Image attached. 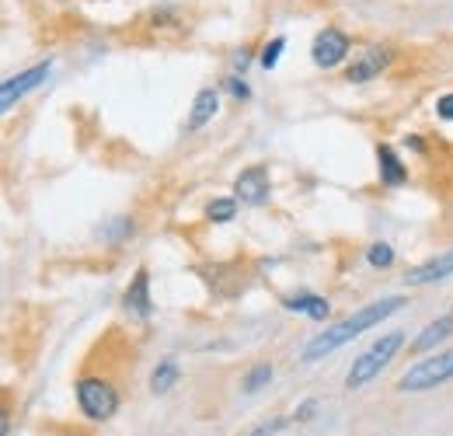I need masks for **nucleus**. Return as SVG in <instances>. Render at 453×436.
<instances>
[{"mask_svg": "<svg viewBox=\"0 0 453 436\" xmlns=\"http://www.w3.org/2000/svg\"><path fill=\"white\" fill-rule=\"evenodd\" d=\"M404 304H408V297H380V300H373V304L359 308L356 315L342 318L339 325H325V331H318V335L303 346V353H300V356H303L307 363L325 360L328 353H335V349H342L345 342L359 339L363 331H370L373 325H384V322H388L391 315H397Z\"/></svg>", "mask_w": 453, "mask_h": 436, "instance_id": "f257e3e1", "label": "nucleus"}, {"mask_svg": "<svg viewBox=\"0 0 453 436\" xmlns=\"http://www.w3.org/2000/svg\"><path fill=\"white\" fill-rule=\"evenodd\" d=\"M401 346H404V331H388L380 342H373L366 353H359L352 360V367L345 374V387L356 391V387H366L370 381H377L388 370V363L401 353Z\"/></svg>", "mask_w": 453, "mask_h": 436, "instance_id": "f03ea898", "label": "nucleus"}, {"mask_svg": "<svg viewBox=\"0 0 453 436\" xmlns=\"http://www.w3.org/2000/svg\"><path fill=\"white\" fill-rule=\"evenodd\" d=\"M77 405H81V412L88 419L105 423V419H112L115 412H119L122 398L112 387V381H105V378H81L77 381Z\"/></svg>", "mask_w": 453, "mask_h": 436, "instance_id": "7ed1b4c3", "label": "nucleus"}, {"mask_svg": "<svg viewBox=\"0 0 453 436\" xmlns=\"http://www.w3.org/2000/svg\"><path fill=\"white\" fill-rule=\"evenodd\" d=\"M447 381H453V349H443V353L426 356L415 367H408L397 381V391H429V387H440Z\"/></svg>", "mask_w": 453, "mask_h": 436, "instance_id": "20e7f679", "label": "nucleus"}, {"mask_svg": "<svg viewBox=\"0 0 453 436\" xmlns=\"http://www.w3.org/2000/svg\"><path fill=\"white\" fill-rule=\"evenodd\" d=\"M352 53V39L335 28V25H328V28H321L318 35H314V46H311V56H314V63L321 66V70H335L342 66L345 59Z\"/></svg>", "mask_w": 453, "mask_h": 436, "instance_id": "39448f33", "label": "nucleus"}, {"mask_svg": "<svg viewBox=\"0 0 453 436\" xmlns=\"http://www.w3.org/2000/svg\"><path fill=\"white\" fill-rule=\"evenodd\" d=\"M50 70H53V63L46 59V63H35L32 70H25V74H18V77H11V81H4V88H0V109L11 112L28 91H35L46 77H50Z\"/></svg>", "mask_w": 453, "mask_h": 436, "instance_id": "423d86ee", "label": "nucleus"}, {"mask_svg": "<svg viewBox=\"0 0 453 436\" xmlns=\"http://www.w3.org/2000/svg\"><path fill=\"white\" fill-rule=\"evenodd\" d=\"M391 59H395V50H391V46H370L359 59H352V63L345 66V81H349V84H366V81L380 77V74L391 66Z\"/></svg>", "mask_w": 453, "mask_h": 436, "instance_id": "0eeeda50", "label": "nucleus"}, {"mask_svg": "<svg viewBox=\"0 0 453 436\" xmlns=\"http://www.w3.org/2000/svg\"><path fill=\"white\" fill-rule=\"evenodd\" d=\"M234 199H241L244 206H262L269 199V167L265 164L244 167L234 182Z\"/></svg>", "mask_w": 453, "mask_h": 436, "instance_id": "6e6552de", "label": "nucleus"}, {"mask_svg": "<svg viewBox=\"0 0 453 436\" xmlns=\"http://www.w3.org/2000/svg\"><path fill=\"white\" fill-rule=\"evenodd\" d=\"M122 308L129 311V318H136V322H150V315H154V300H150V273H147V269H136L133 283L126 286Z\"/></svg>", "mask_w": 453, "mask_h": 436, "instance_id": "1a4fd4ad", "label": "nucleus"}, {"mask_svg": "<svg viewBox=\"0 0 453 436\" xmlns=\"http://www.w3.org/2000/svg\"><path fill=\"white\" fill-rule=\"evenodd\" d=\"M450 276H453V248H447L443 255H436V259H429V262L408 269V273H404V283H408V286H429V283H440V279H450Z\"/></svg>", "mask_w": 453, "mask_h": 436, "instance_id": "9d476101", "label": "nucleus"}, {"mask_svg": "<svg viewBox=\"0 0 453 436\" xmlns=\"http://www.w3.org/2000/svg\"><path fill=\"white\" fill-rule=\"evenodd\" d=\"M377 171H380V185L388 189H401L408 182V167L391 144H377Z\"/></svg>", "mask_w": 453, "mask_h": 436, "instance_id": "9b49d317", "label": "nucleus"}, {"mask_svg": "<svg viewBox=\"0 0 453 436\" xmlns=\"http://www.w3.org/2000/svg\"><path fill=\"white\" fill-rule=\"evenodd\" d=\"M217 112H220V95H217L213 88H203V91L196 95V102H192V112H188L185 129H188V133L203 129L206 122H213V115H217Z\"/></svg>", "mask_w": 453, "mask_h": 436, "instance_id": "f8f14e48", "label": "nucleus"}, {"mask_svg": "<svg viewBox=\"0 0 453 436\" xmlns=\"http://www.w3.org/2000/svg\"><path fill=\"white\" fill-rule=\"evenodd\" d=\"M283 308L286 311H300V315H311L314 322H325L328 318V300L325 297H318V293H311V290H300V293H289L283 297Z\"/></svg>", "mask_w": 453, "mask_h": 436, "instance_id": "ddd939ff", "label": "nucleus"}, {"mask_svg": "<svg viewBox=\"0 0 453 436\" xmlns=\"http://www.w3.org/2000/svg\"><path fill=\"white\" fill-rule=\"evenodd\" d=\"M447 335H453V315L440 318V322H429V325L422 328V335L411 342V353H429V349H436Z\"/></svg>", "mask_w": 453, "mask_h": 436, "instance_id": "4468645a", "label": "nucleus"}, {"mask_svg": "<svg viewBox=\"0 0 453 436\" xmlns=\"http://www.w3.org/2000/svg\"><path fill=\"white\" fill-rule=\"evenodd\" d=\"M129 234H133L129 217H112L98 227V237H105V245H122V241H129Z\"/></svg>", "mask_w": 453, "mask_h": 436, "instance_id": "2eb2a0df", "label": "nucleus"}, {"mask_svg": "<svg viewBox=\"0 0 453 436\" xmlns=\"http://www.w3.org/2000/svg\"><path fill=\"white\" fill-rule=\"evenodd\" d=\"M178 378H181L178 363H174V360H165V363H157V370H154V378H150V391H154V394H165V391H171V387L178 384Z\"/></svg>", "mask_w": 453, "mask_h": 436, "instance_id": "dca6fc26", "label": "nucleus"}, {"mask_svg": "<svg viewBox=\"0 0 453 436\" xmlns=\"http://www.w3.org/2000/svg\"><path fill=\"white\" fill-rule=\"evenodd\" d=\"M269 381H273V363H255V367L244 374V384H241V387H244L248 394H255V391H262Z\"/></svg>", "mask_w": 453, "mask_h": 436, "instance_id": "f3484780", "label": "nucleus"}, {"mask_svg": "<svg viewBox=\"0 0 453 436\" xmlns=\"http://www.w3.org/2000/svg\"><path fill=\"white\" fill-rule=\"evenodd\" d=\"M366 262H370L373 269H388V266L395 262V248H391L388 241H373V245L366 248Z\"/></svg>", "mask_w": 453, "mask_h": 436, "instance_id": "a211bd4d", "label": "nucleus"}, {"mask_svg": "<svg viewBox=\"0 0 453 436\" xmlns=\"http://www.w3.org/2000/svg\"><path fill=\"white\" fill-rule=\"evenodd\" d=\"M234 214H237V199H213L206 206V217L213 223H226V220H234Z\"/></svg>", "mask_w": 453, "mask_h": 436, "instance_id": "6ab92c4d", "label": "nucleus"}, {"mask_svg": "<svg viewBox=\"0 0 453 436\" xmlns=\"http://www.w3.org/2000/svg\"><path fill=\"white\" fill-rule=\"evenodd\" d=\"M283 50H286V39H273V43H269V46L262 50V66H265V70H273V66L280 63Z\"/></svg>", "mask_w": 453, "mask_h": 436, "instance_id": "aec40b11", "label": "nucleus"}, {"mask_svg": "<svg viewBox=\"0 0 453 436\" xmlns=\"http://www.w3.org/2000/svg\"><path fill=\"white\" fill-rule=\"evenodd\" d=\"M289 419H283V416H276V419H269V423H262V426H255L248 436H276L280 430H283Z\"/></svg>", "mask_w": 453, "mask_h": 436, "instance_id": "412c9836", "label": "nucleus"}, {"mask_svg": "<svg viewBox=\"0 0 453 436\" xmlns=\"http://www.w3.org/2000/svg\"><path fill=\"white\" fill-rule=\"evenodd\" d=\"M436 115H440L443 122H453V95H443V98L436 102Z\"/></svg>", "mask_w": 453, "mask_h": 436, "instance_id": "4be33fe9", "label": "nucleus"}, {"mask_svg": "<svg viewBox=\"0 0 453 436\" xmlns=\"http://www.w3.org/2000/svg\"><path fill=\"white\" fill-rule=\"evenodd\" d=\"M226 91H230L234 98H248V84L237 81V77H226Z\"/></svg>", "mask_w": 453, "mask_h": 436, "instance_id": "5701e85b", "label": "nucleus"}, {"mask_svg": "<svg viewBox=\"0 0 453 436\" xmlns=\"http://www.w3.org/2000/svg\"><path fill=\"white\" fill-rule=\"evenodd\" d=\"M450 315H453V311H450Z\"/></svg>", "mask_w": 453, "mask_h": 436, "instance_id": "b1692460", "label": "nucleus"}]
</instances>
